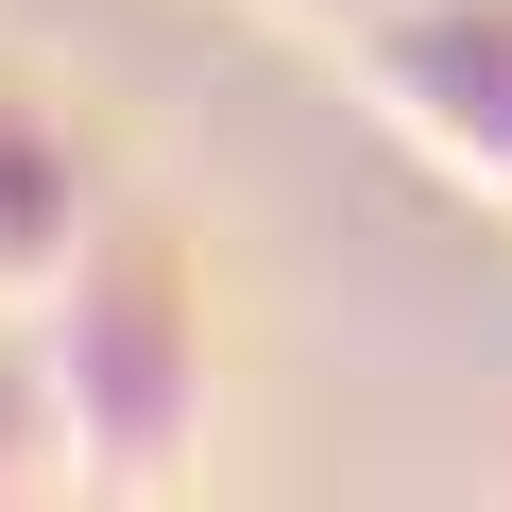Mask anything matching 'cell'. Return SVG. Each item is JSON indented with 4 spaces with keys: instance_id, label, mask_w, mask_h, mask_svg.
Returning a JSON list of instances; mask_svg holds the SVG:
<instances>
[{
    "instance_id": "obj_1",
    "label": "cell",
    "mask_w": 512,
    "mask_h": 512,
    "mask_svg": "<svg viewBox=\"0 0 512 512\" xmlns=\"http://www.w3.org/2000/svg\"><path fill=\"white\" fill-rule=\"evenodd\" d=\"M18 325H35V376H52V427H69V495L205 478V410H222V376H205V256L154 205H120L52 274V308H18Z\"/></svg>"
},
{
    "instance_id": "obj_2",
    "label": "cell",
    "mask_w": 512,
    "mask_h": 512,
    "mask_svg": "<svg viewBox=\"0 0 512 512\" xmlns=\"http://www.w3.org/2000/svg\"><path fill=\"white\" fill-rule=\"evenodd\" d=\"M342 86L461 205L512 222V0H359V18H342Z\"/></svg>"
},
{
    "instance_id": "obj_3",
    "label": "cell",
    "mask_w": 512,
    "mask_h": 512,
    "mask_svg": "<svg viewBox=\"0 0 512 512\" xmlns=\"http://www.w3.org/2000/svg\"><path fill=\"white\" fill-rule=\"evenodd\" d=\"M103 222H120L103 137L69 103H35V86H0V308H52V274H69Z\"/></svg>"
},
{
    "instance_id": "obj_4",
    "label": "cell",
    "mask_w": 512,
    "mask_h": 512,
    "mask_svg": "<svg viewBox=\"0 0 512 512\" xmlns=\"http://www.w3.org/2000/svg\"><path fill=\"white\" fill-rule=\"evenodd\" d=\"M0 495H69V427H52V376H35L18 308H0Z\"/></svg>"
}]
</instances>
